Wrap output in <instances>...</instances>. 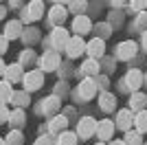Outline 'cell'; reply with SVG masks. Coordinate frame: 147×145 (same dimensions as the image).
Masks as SVG:
<instances>
[{"mask_svg": "<svg viewBox=\"0 0 147 145\" xmlns=\"http://www.w3.org/2000/svg\"><path fill=\"white\" fill-rule=\"evenodd\" d=\"M22 84H24V90H37L44 86V70L42 68H35V70H29L22 75Z\"/></svg>", "mask_w": 147, "mask_h": 145, "instance_id": "obj_1", "label": "cell"}, {"mask_svg": "<svg viewBox=\"0 0 147 145\" xmlns=\"http://www.w3.org/2000/svg\"><path fill=\"white\" fill-rule=\"evenodd\" d=\"M59 51H46V53H42V57L37 60V64H40V68H42L44 72H51V70H55V68H59Z\"/></svg>", "mask_w": 147, "mask_h": 145, "instance_id": "obj_2", "label": "cell"}, {"mask_svg": "<svg viewBox=\"0 0 147 145\" xmlns=\"http://www.w3.org/2000/svg\"><path fill=\"white\" fill-rule=\"evenodd\" d=\"M97 88H99L97 79L94 77H86L79 86H77V95H79V99H92V97L97 95Z\"/></svg>", "mask_w": 147, "mask_h": 145, "instance_id": "obj_3", "label": "cell"}, {"mask_svg": "<svg viewBox=\"0 0 147 145\" xmlns=\"http://www.w3.org/2000/svg\"><path fill=\"white\" fill-rule=\"evenodd\" d=\"M64 51L68 53V57H79L81 53H86V42H84V37H81V35L70 37Z\"/></svg>", "mask_w": 147, "mask_h": 145, "instance_id": "obj_4", "label": "cell"}, {"mask_svg": "<svg viewBox=\"0 0 147 145\" xmlns=\"http://www.w3.org/2000/svg\"><path fill=\"white\" fill-rule=\"evenodd\" d=\"M94 132H97V121L92 119V117H84L79 121V125H77V134H79L81 139H90Z\"/></svg>", "mask_w": 147, "mask_h": 145, "instance_id": "obj_5", "label": "cell"}, {"mask_svg": "<svg viewBox=\"0 0 147 145\" xmlns=\"http://www.w3.org/2000/svg\"><path fill=\"white\" fill-rule=\"evenodd\" d=\"M68 40H70L68 31L61 29V26H57V29L51 33V42H53V48H55V51H64L66 44H68Z\"/></svg>", "mask_w": 147, "mask_h": 145, "instance_id": "obj_6", "label": "cell"}, {"mask_svg": "<svg viewBox=\"0 0 147 145\" xmlns=\"http://www.w3.org/2000/svg\"><path fill=\"white\" fill-rule=\"evenodd\" d=\"M136 51H138L136 42L125 40V42H121V44L117 46V57H119V60H132V57L136 55Z\"/></svg>", "mask_w": 147, "mask_h": 145, "instance_id": "obj_7", "label": "cell"}, {"mask_svg": "<svg viewBox=\"0 0 147 145\" xmlns=\"http://www.w3.org/2000/svg\"><path fill=\"white\" fill-rule=\"evenodd\" d=\"M42 13H44V2H42V0H31L29 7H26V16H24V20H26V22L40 20V18H42Z\"/></svg>", "mask_w": 147, "mask_h": 145, "instance_id": "obj_8", "label": "cell"}, {"mask_svg": "<svg viewBox=\"0 0 147 145\" xmlns=\"http://www.w3.org/2000/svg\"><path fill=\"white\" fill-rule=\"evenodd\" d=\"M114 130H117V125H114L110 119H103V121L97 123V136L101 141H110L112 134H114Z\"/></svg>", "mask_w": 147, "mask_h": 145, "instance_id": "obj_9", "label": "cell"}, {"mask_svg": "<svg viewBox=\"0 0 147 145\" xmlns=\"http://www.w3.org/2000/svg\"><path fill=\"white\" fill-rule=\"evenodd\" d=\"M59 106H61V101H59V97H46L44 99V106L40 108V112L42 115H46V117H55L57 112H59Z\"/></svg>", "mask_w": 147, "mask_h": 145, "instance_id": "obj_10", "label": "cell"}, {"mask_svg": "<svg viewBox=\"0 0 147 145\" xmlns=\"http://www.w3.org/2000/svg\"><path fill=\"white\" fill-rule=\"evenodd\" d=\"M143 81H145V77H143V72L136 70V68L125 75V88H129V90H134V92L143 86Z\"/></svg>", "mask_w": 147, "mask_h": 145, "instance_id": "obj_11", "label": "cell"}, {"mask_svg": "<svg viewBox=\"0 0 147 145\" xmlns=\"http://www.w3.org/2000/svg\"><path fill=\"white\" fill-rule=\"evenodd\" d=\"M86 53L90 55V57H94V60H99V57H103L105 53V44L101 37H94V40H90V42L86 44Z\"/></svg>", "mask_w": 147, "mask_h": 145, "instance_id": "obj_12", "label": "cell"}, {"mask_svg": "<svg viewBox=\"0 0 147 145\" xmlns=\"http://www.w3.org/2000/svg\"><path fill=\"white\" fill-rule=\"evenodd\" d=\"M117 127H121V130H125L127 132L129 125H134V115H132V110H119V115H117V123H114Z\"/></svg>", "mask_w": 147, "mask_h": 145, "instance_id": "obj_13", "label": "cell"}, {"mask_svg": "<svg viewBox=\"0 0 147 145\" xmlns=\"http://www.w3.org/2000/svg\"><path fill=\"white\" fill-rule=\"evenodd\" d=\"M66 125H68V119L64 115H55L49 121V130H51V134H55V136H59V134L66 130Z\"/></svg>", "mask_w": 147, "mask_h": 145, "instance_id": "obj_14", "label": "cell"}, {"mask_svg": "<svg viewBox=\"0 0 147 145\" xmlns=\"http://www.w3.org/2000/svg\"><path fill=\"white\" fill-rule=\"evenodd\" d=\"M22 22L20 20H9V22L5 24V35L9 37V40H16V37H22Z\"/></svg>", "mask_w": 147, "mask_h": 145, "instance_id": "obj_15", "label": "cell"}, {"mask_svg": "<svg viewBox=\"0 0 147 145\" xmlns=\"http://www.w3.org/2000/svg\"><path fill=\"white\" fill-rule=\"evenodd\" d=\"M92 29V22L86 18V16H77V18L73 20V31L77 33V35H84V33H88V31Z\"/></svg>", "mask_w": 147, "mask_h": 145, "instance_id": "obj_16", "label": "cell"}, {"mask_svg": "<svg viewBox=\"0 0 147 145\" xmlns=\"http://www.w3.org/2000/svg\"><path fill=\"white\" fill-rule=\"evenodd\" d=\"M9 103H13L16 108H26L31 103V97H29V90H13L11 99H9Z\"/></svg>", "mask_w": 147, "mask_h": 145, "instance_id": "obj_17", "label": "cell"}, {"mask_svg": "<svg viewBox=\"0 0 147 145\" xmlns=\"http://www.w3.org/2000/svg\"><path fill=\"white\" fill-rule=\"evenodd\" d=\"M99 106L103 112H112V110L117 108V97L110 95V92H103V95L99 97Z\"/></svg>", "mask_w": 147, "mask_h": 145, "instance_id": "obj_18", "label": "cell"}, {"mask_svg": "<svg viewBox=\"0 0 147 145\" xmlns=\"http://www.w3.org/2000/svg\"><path fill=\"white\" fill-rule=\"evenodd\" d=\"M5 75H7V81H22V64H11V66L5 68Z\"/></svg>", "mask_w": 147, "mask_h": 145, "instance_id": "obj_19", "label": "cell"}, {"mask_svg": "<svg viewBox=\"0 0 147 145\" xmlns=\"http://www.w3.org/2000/svg\"><path fill=\"white\" fill-rule=\"evenodd\" d=\"M9 123H11V125L16 127V130L24 125V123H26V115H24V108H16V110H13L11 115H9Z\"/></svg>", "mask_w": 147, "mask_h": 145, "instance_id": "obj_20", "label": "cell"}, {"mask_svg": "<svg viewBox=\"0 0 147 145\" xmlns=\"http://www.w3.org/2000/svg\"><path fill=\"white\" fill-rule=\"evenodd\" d=\"M68 11H66V7L64 5H55L53 9H51V22L53 24H61L64 20H66Z\"/></svg>", "mask_w": 147, "mask_h": 145, "instance_id": "obj_21", "label": "cell"}, {"mask_svg": "<svg viewBox=\"0 0 147 145\" xmlns=\"http://www.w3.org/2000/svg\"><path fill=\"white\" fill-rule=\"evenodd\" d=\"M81 72L88 75V77H97V75H99V60H94V57L86 60V62H84V66H81Z\"/></svg>", "mask_w": 147, "mask_h": 145, "instance_id": "obj_22", "label": "cell"}, {"mask_svg": "<svg viewBox=\"0 0 147 145\" xmlns=\"http://www.w3.org/2000/svg\"><path fill=\"white\" fill-rule=\"evenodd\" d=\"M145 103H147V95L136 90L129 99V110H145Z\"/></svg>", "mask_w": 147, "mask_h": 145, "instance_id": "obj_23", "label": "cell"}, {"mask_svg": "<svg viewBox=\"0 0 147 145\" xmlns=\"http://www.w3.org/2000/svg\"><path fill=\"white\" fill-rule=\"evenodd\" d=\"M134 125H136V132L147 134V110H138V115L134 117Z\"/></svg>", "mask_w": 147, "mask_h": 145, "instance_id": "obj_24", "label": "cell"}, {"mask_svg": "<svg viewBox=\"0 0 147 145\" xmlns=\"http://www.w3.org/2000/svg\"><path fill=\"white\" fill-rule=\"evenodd\" d=\"M13 95V88H11V81H0V103H9V99H11Z\"/></svg>", "mask_w": 147, "mask_h": 145, "instance_id": "obj_25", "label": "cell"}, {"mask_svg": "<svg viewBox=\"0 0 147 145\" xmlns=\"http://www.w3.org/2000/svg\"><path fill=\"white\" fill-rule=\"evenodd\" d=\"M57 145H77V134L64 130V132L59 134V139H57Z\"/></svg>", "mask_w": 147, "mask_h": 145, "instance_id": "obj_26", "label": "cell"}, {"mask_svg": "<svg viewBox=\"0 0 147 145\" xmlns=\"http://www.w3.org/2000/svg\"><path fill=\"white\" fill-rule=\"evenodd\" d=\"M68 5H70V11L75 13V16H79V13H84V9H86V0H70V2H68Z\"/></svg>", "mask_w": 147, "mask_h": 145, "instance_id": "obj_27", "label": "cell"}, {"mask_svg": "<svg viewBox=\"0 0 147 145\" xmlns=\"http://www.w3.org/2000/svg\"><path fill=\"white\" fill-rule=\"evenodd\" d=\"M143 141H141V132H129L127 130V134H125V145H141Z\"/></svg>", "mask_w": 147, "mask_h": 145, "instance_id": "obj_28", "label": "cell"}, {"mask_svg": "<svg viewBox=\"0 0 147 145\" xmlns=\"http://www.w3.org/2000/svg\"><path fill=\"white\" fill-rule=\"evenodd\" d=\"M20 143H22V134H20V130H13L7 136V145H20Z\"/></svg>", "mask_w": 147, "mask_h": 145, "instance_id": "obj_29", "label": "cell"}, {"mask_svg": "<svg viewBox=\"0 0 147 145\" xmlns=\"http://www.w3.org/2000/svg\"><path fill=\"white\" fill-rule=\"evenodd\" d=\"M9 115L11 110L7 108V103H0V123H9Z\"/></svg>", "mask_w": 147, "mask_h": 145, "instance_id": "obj_30", "label": "cell"}, {"mask_svg": "<svg viewBox=\"0 0 147 145\" xmlns=\"http://www.w3.org/2000/svg\"><path fill=\"white\" fill-rule=\"evenodd\" d=\"M129 7L134 11H143V9H147V0H129Z\"/></svg>", "mask_w": 147, "mask_h": 145, "instance_id": "obj_31", "label": "cell"}, {"mask_svg": "<svg viewBox=\"0 0 147 145\" xmlns=\"http://www.w3.org/2000/svg\"><path fill=\"white\" fill-rule=\"evenodd\" d=\"M33 60H35L33 51H22V55H20V64H31Z\"/></svg>", "mask_w": 147, "mask_h": 145, "instance_id": "obj_32", "label": "cell"}, {"mask_svg": "<svg viewBox=\"0 0 147 145\" xmlns=\"http://www.w3.org/2000/svg\"><path fill=\"white\" fill-rule=\"evenodd\" d=\"M7 48H9V37L0 35V53H7Z\"/></svg>", "mask_w": 147, "mask_h": 145, "instance_id": "obj_33", "label": "cell"}, {"mask_svg": "<svg viewBox=\"0 0 147 145\" xmlns=\"http://www.w3.org/2000/svg\"><path fill=\"white\" fill-rule=\"evenodd\" d=\"M35 145H53V139H51V136H40V139L35 141Z\"/></svg>", "mask_w": 147, "mask_h": 145, "instance_id": "obj_34", "label": "cell"}, {"mask_svg": "<svg viewBox=\"0 0 147 145\" xmlns=\"http://www.w3.org/2000/svg\"><path fill=\"white\" fill-rule=\"evenodd\" d=\"M26 33H29V35H26V40H29V42H35L37 37H40V35H37V31H35V29H31V31H26Z\"/></svg>", "mask_w": 147, "mask_h": 145, "instance_id": "obj_35", "label": "cell"}, {"mask_svg": "<svg viewBox=\"0 0 147 145\" xmlns=\"http://www.w3.org/2000/svg\"><path fill=\"white\" fill-rule=\"evenodd\" d=\"M136 24H138L141 29H145V26H147V13H141V18H138V22H136Z\"/></svg>", "mask_w": 147, "mask_h": 145, "instance_id": "obj_36", "label": "cell"}, {"mask_svg": "<svg viewBox=\"0 0 147 145\" xmlns=\"http://www.w3.org/2000/svg\"><path fill=\"white\" fill-rule=\"evenodd\" d=\"M5 68L7 66H5V62H2V57H0V75H5Z\"/></svg>", "mask_w": 147, "mask_h": 145, "instance_id": "obj_37", "label": "cell"}, {"mask_svg": "<svg viewBox=\"0 0 147 145\" xmlns=\"http://www.w3.org/2000/svg\"><path fill=\"white\" fill-rule=\"evenodd\" d=\"M123 2H127V0H112V5H114V7H121Z\"/></svg>", "mask_w": 147, "mask_h": 145, "instance_id": "obj_38", "label": "cell"}, {"mask_svg": "<svg viewBox=\"0 0 147 145\" xmlns=\"http://www.w3.org/2000/svg\"><path fill=\"white\" fill-rule=\"evenodd\" d=\"M143 46L147 48V29H145V33H143Z\"/></svg>", "mask_w": 147, "mask_h": 145, "instance_id": "obj_39", "label": "cell"}, {"mask_svg": "<svg viewBox=\"0 0 147 145\" xmlns=\"http://www.w3.org/2000/svg\"><path fill=\"white\" fill-rule=\"evenodd\" d=\"M110 145H125V141H112Z\"/></svg>", "mask_w": 147, "mask_h": 145, "instance_id": "obj_40", "label": "cell"}, {"mask_svg": "<svg viewBox=\"0 0 147 145\" xmlns=\"http://www.w3.org/2000/svg\"><path fill=\"white\" fill-rule=\"evenodd\" d=\"M55 5H64V2H70V0H53Z\"/></svg>", "mask_w": 147, "mask_h": 145, "instance_id": "obj_41", "label": "cell"}, {"mask_svg": "<svg viewBox=\"0 0 147 145\" xmlns=\"http://www.w3.org/2000/svg\"><path fill=\"white\" fill-rule=\"evenodd\" d=\"M5 13H7V11H5V9H0V20L5 18Z\"/></svg>", "mask_w": 147, "mask_h": 145, "instance_id": "obj_42", "label": "cell"}, {"mask_svg": "<svg viewBox=\"0 0 147 145\" xmlns=\"http://www.w3.org/2000/svg\"><path fill=\"white\" fill-rule=\"evenodd\" d=\"M11 2H13V5H16V7H18V5H20V0H11Z\"/></svg>", "mask_w": 147, "mask_h": 145, "instance_id": "obj_43", "label": "cell"}, {"mask_svg": "<svg viewBox=\"0 0 147 145\" xmlns=\"http://www.w3.org/2000/svg\"><path fill=\"white\" fill-rule=\"evenodd\" d=\"M0 145H7V141H5V139H0Z\"/></svg>", "mask_w": 147, "mask_h": 145, "instance_id": "obj_44", "label": "cell"}, {"mask_svg": "<svg viewBox=\"0 0 147 145\" xmlns=\"http://www.w3.org/2000/svg\"><path fill=\"white\" fill-rule=\"evenodd\" d=\"M97 145H103V143H97Z\"/></svg>", "mask_w": 147, "mask_h": 145, "instance_id": "obj_45", "label": "cell"}, {"mask_svg": "<svg viewBox=\"0 0 147 145\" xmlns=\"http://www.w3.org/2000/svg\"><path fill=\"white\" fill-rule=\"evenodd\" d=\"M145 81H147V77H145Z\"/></svg>", "mask_w": 147, "mask_h": 145, "instance_id": "obj_46", "label": "cell"}]
</instances>
